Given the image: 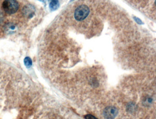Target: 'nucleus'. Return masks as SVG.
<instances>
[{
	"instance_id": "obj_3",
	"label": "nucleus",
	"mask_w": 156,
	"mask_h": 119,
	"mask_svg": "<svg viewBox=\"0 0 156 119\" xmlns=\"http://www.w3.org/2000/svg\"><path fill=\"white\" fill-rule=\"evenodd\" d=\"M118 110L114 106H108L105 108L103 115L106 119H114L117 116Z\"/></svg>"
},
{
	"instance_id": "obj_6",
	"label": "nucleus",
	"mask_w": 156,
	"mask_h": 119,
	"mask_svg": "<svg viewBox=\"0 0 156 119\" xmlns=\"http://www.w3.org/2000/svg\"><path fill=\"white\" fill-rule=\"evenodd\" d=\"M24 63L27 68H30L32 65V61L30 57H27L24 59Z\"/></svg>"
},
{
	"instance_id": "obj_10",
	"label": "nucleus",
	"mask_w": 156,
	"mask_h": 119,
	"mask_svg": "<svg viewBox=\"0 0 156 119\" xmlns=\"http://www.w3.org/2000/svg\"></svg>"
},
{
	"instance_id": "obj_7",
	"label": "nucleus",
	"mask_w": 156,
	"mask_h": 119,
	"mask_svg": "<svg viewBox=\"0 0 156 119\" xmlns=\"http://www.w3.org/2000/svg\"><path fill=\"white\" fill-rule=\"evenodd\" d=\"M84 118L85 119H98L91 114H87L85 116Z\"/></svg>"
},
{
	"instance_id": "obj_2",
	"label": "nucleus",
	"mask_w": 156,
	"mask_h": 119,
	"mask_svg": "<svg viewBox=\"0 0 156 119\" xmlns=\"http://www.w3.org/2000/svg\"><path fill=\"white\" fill-rule=\"evenodd\" d=\"M90 10L88 6L85 5H80L75 10L74 17L77 21H81L84 20L88 16Z\"/></svg>"
},
{
	"instance_id": "obj_8",
	"label": "nucleus",
	"mask_w": 156,
	"mask_h": 119,
	"mask_svg": "<svg viewBox=\"0 0 156 119\" xmlns=\"http://www.w3.org/2000/svg\"><path fill=\"white\" fill-rule=\"evenodd\" d=\"M134 19L135 20V21L138 24H140V25H142V24H143V23L142 22V21L141 19H139V18H136V17H134Z\"/></svg>"
},
{
	"instance_id": "obj_9",
	"label": "nucleus",
	"mask_w": 156,
	"mask_h": 119,
	"mask_svg": "<svg viewBox=\"0 0 156 119\" xmlns=\"http://www.w3.org/2000/svg\"><path fill=\"white\" fill-rule=\"evenodd\" d=\"M4 16L3 13L0 12V24H1L4 21Z\"/></svg>"
},
{
	"instance_id": "obj_4",
	"label": "nucleus",
	"mask_w": 156,
	"mask_h": 119,
	"mask_svg": "<svg viewBox=\"0 0 156 119\" xmlns=\"http://www.w3.org/2000/svg\"><path fill=\"white\" fill-rule=\"evenodd\" d=\"M22 12L25 16L28 18H32L35 13V8L32 5H27L24 7Z\"/></svg>"
},
{
	"instance_id": "obj_5",
	"label": "nucleus",
	"mask_w": 156,
	"mask_h": 119,
	"mask_svg": "<svg viewBox=\"0 0 156 119\" xmlns=\"http://www.w3.org/2000/svg\"><path fill=\"white\" fill-rule=\"evenodd\" d=\"M49 9L51 11H55L59 8L60 4L59 0H48Z\"/></svg>"
},
{
	"instance_id": "obj_1",
	"label": "nucleus",
	"mask_w": 156,
	"mask_h": 119,
	"mask_svg": "<svg viewBox=\"0 0 156 119\" xmlns=\"http://www.w3.org/2000/svg\"><path fill=\"white\" fill-rule=\"evenodd\" d=\"M3 7L6 13L12 14L18 11L19 4L16 0H5L3 3Z\"/></svg>"
}]
</instances>
